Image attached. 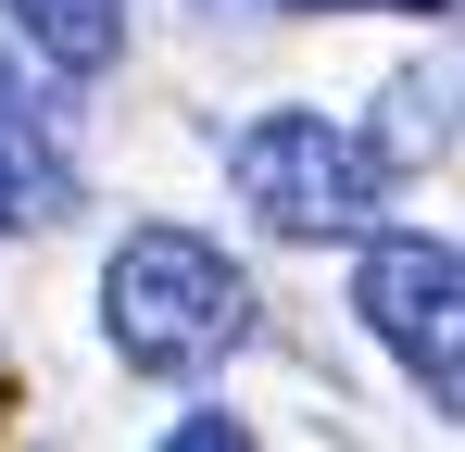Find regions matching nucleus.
Instances as JSON below:
<instances>
[{
    "instance_id": "nucleus-1",
    "label": "nucleus",
    "mask_w": 465,
    "mask_h": 452,
    "mask_svg": "<svg viewBox=\"0 0 465 452\" xmlns=\"http://www.w3.org/2000/svg\"><path fill=\"white\" fill-rule=\"evenodd\" d=\"M101 327H114V352L139 377H202L214 352L252 339V277L189 226H139L101 264Z\"/></svg>"
},
{
    "instance_id": "nucleus-2",
    "label": "nucleus",
    "mask_w": 465,
    "mask_h": 452,
    "mask_svg": "<svg viewBox=\"0 0 465 452\" xmlns=\"http://www.w3.org/2000/svg\"><path fill=\"white\" fill-rule=\"evenodd\" d=\"M227 189L277 239H378L390 163H378V139L327 126V113H252L227 139Z\"/></svg>"
},
{
    "instance_id": "nucleus-3",
    "label": "nucleus",
    "mask_w": 465,
    "mask_h": 452,
    "mask_svg": "<svg viewBox=\"0 0 465 452\" xmlns=\"http://www.w3.org/2000/svg\"><path fill=\"white\" fill-rule=\"evenodd\" d=\"M365 327L415 365V389L465 415V251L453 239H365Z\"/></svg>"
},
{
    "instance_id": "nucleus-4",
    "label": "nucleus",
    "mask_w": 465,
    "mask_h": 452,
    "mask_svg": "<svg viewBox=\"0 0 465 452\" xmlns=\"http://www.w3.org/2000/svg\"><path fill=\"white\" fill-rule=\"evenodd\" d=\"M13 25H25V51L64 75H101L114 51H126V25H114V0H0Z\"/></svg>"
},
{
    "instance_id": "nucleus-5",
    "label": "nucleus",
    "mask_w": 465,
    "mask_h": 452,
    "mask_svg": "<svg viewBox=\"0 0 465 452\" xmlns=\"http://www.w3.org/2000/svg\"><path fill=\"white\" fill-rule=\"evenodd\" d=\"M327 13H352V0H327ZM365 13H440V0H365Z\"/></svg>"
},
{
    "instance_id": "nucleus-6",
    "label": "nucleus",
    "mask_w": 465,
    "mask_h": 452,
    "mask_svg": "<svg viewBox=\"0 0 465 452\" xmlns=\"http://www.w3.org/2000/svg\"><path fill=\"white\" fill-rule=\"evenodd\" d=\"M0 226H13V163H0Z\"/></svg>"
},
{
    "instance_id": "nucleus-7",
    "label": "nucleus",
    "mask_w": 465,
    "mask_h": 452,
    "mask_svg": "<svg viewBox=\"0 0 465 452\" xmlns=\"http://www.w3.org/2000/svg\"><path fill=\"white\" fill-rule=\"evenodd\" d=\"M0 415H13V389H0Z\"/></svg>"
}]
</instances>
